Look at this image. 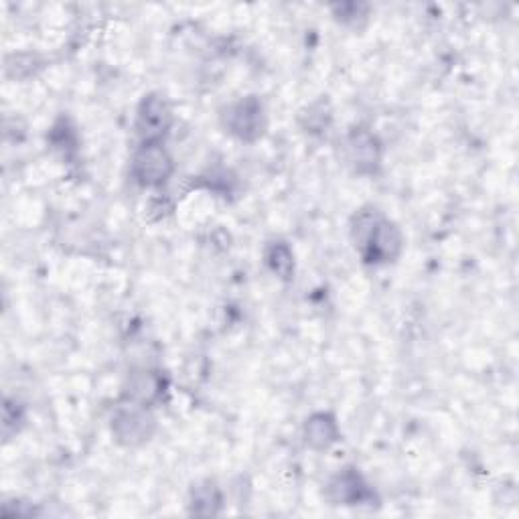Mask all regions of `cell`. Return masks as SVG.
<instances>
[{
  "mask_svg": "<svg viewBox=\"0 0 519 519\" xmlns=\"http://www.w3.org/2000/svg\"><path fill=\"white\" fill-rule=\"evenodd\" d=\"M351 238L363 260L374 264L394 262L404 248V238L398 226L382 217L376 209H363L355 215Z\"/></svg>",
  "mask_w": 519,
  "mask_h": 519,
  "instance_id": "cell-1",
  "label": "cell"
},
{
  "mask_svg": "<svg viewBox=\"0 0 519 519\" xmlns=\"http://www.w3.org/2000/svg\"><path fill=\"white\" fill-rule=\"evenodd\" d=\"M175 171L173 159L161 142H142L132 159V177L142 187H161Z\"/></svg>",
  "mask_w": 519,
  "mask_h": 519,
  "instance_id": "cell-2",
  "label": "cell"
},
{
  "mask_svg": "<svg viewBox=\"0 0 519 519\" xmlns=\"http://www.w3.org/2000/svg\"><path fill=\"white\" fill-rule=\"evenodd\" d=\"M112 432L116 440L126 444V447H138V444L153 436L155 418L146 410V406L128 402L126 406H120L114 412Z\"/></svg>",
  "mask_w": 519,
  "mask_h": 519,
  "instance_id": "cell-3",
  "label": "cell"
},
{
  "mask_svg": "<svg viewBox=\"0 0 519 519\" xmlns=\"http://www.w3.org/2000/svg\"><path fill=\"white\" fill-rule=\"evenodd\" d=\"M221 120H224V126L230 134L248 142L260 138L266 126L264 108L256 98H244L228 106L226 112L221 114Z\"/></svg>",
  "mask_w": 519,
  "mask_h": 519,
  "instance_id": "cell-4",
  "label": "cell"
},
{
  "mask_svg": "<svg viewBox=\"0 0 519 519\" xmlns=\"http://www.w3.org/2000/svg\"><path fill=\"white\" fill-rule=\"evenodd\" d=\"M171 126V108L159 94L144 96L138 108V134L144 142H161V136Z\"/></svg>",
  "mask_w": 519,
  "mask_h": 519,
  "instance_id": "cell-5",
  "label": "cell"
},
{
  "mask_svg": "<svg viewBox=\"0 0 519 519\" xmlns=\"http://www.w3.org/2000/svg\"><path fill=\"white\" fill-rule=\"evenodd\" d=\"M347 159L359 175H376L382 163L378 138L367 130H353L347 138Z\"/></svg>",
  "mask_w": 519,
  "mask_h": 519,
  "instance_id": "cell-6",
  "label": "cell"
},
{
  "mask_svg": "<svg viewBox=\"0 0 519 519\" xmlns=\"http://www.w3.org/2000/svg\"><path fill=\"white\" fill-rule=\"evenodd\" d=\"M329 497L337 505H363V503L372 501L374 493L367 489V485L363 483L359 473H355L353 469H347L331 481Z\"/></svg>",
  "mask_w": 519,
  "mask_h": 519,
  "instance_id": "cell-7",
  "label": "cell"
},
{
  "mask_svg": "<svg viewBox=\"0 0 519 519\" xmlns=\"http://www.w3.org/2000/svg\"><path fill=\"white\" fill-rule=\"evenodd\" d=\"M339 440V426L331 414H313L305 424V442L315 451H327Z\"/></svg>",
  "mask_w": 519,
  "mask_h": 519,
  "instance_id": "cell-8",
  "label": "cell"
},
{
  "mask_svg": "<svg viewBox=\"0 0 519 519\" xmlns=\"http://www.w3.org/2000/svg\"><path fill=\"white\" fill-rule=\"evenodd\" d=\"M161 392H163V380L155 372H142L130 378L126 398L128 402L148 406L161 396Z\"/></svg>",
  "mask_w": 519,
  "mask_h": 519,
  "instance_id": "cell-9",
  "label": "cell"
},
{
  "mask_svg": "<svg viewBox=\"0 0 519 519\" xmlns=\"http://www.w3.org/2000/svg\"><path fill=\"white\" fill-rule=\"evenodd\" d=\"M266 262L270 266V270L282 278V280H290L292 274H294V260H292V252L286 244L278 242V244H272L266 252Z\"/></svg>",
  "mask_w": 519,
  "mask_h": 519,
  "instance_id": "cell-10",
  "label": "cell"
},
{
  "mask_svg": "<svg viewBox=\"0 0 519 519\" xmlns=\"http://www.w3.org/2000/svg\"><path fill=\"white\" fill-rule=\"evenodd\" d=\"M193 511L199 515H211L217 511L219 505V491L213 483H205L193 489Z\"/></svg>",
  "mask_w": 519,
  "mask_h": 519,
  "instance_id": "cell-11",
  "label": "cell"
}]
</instances>
